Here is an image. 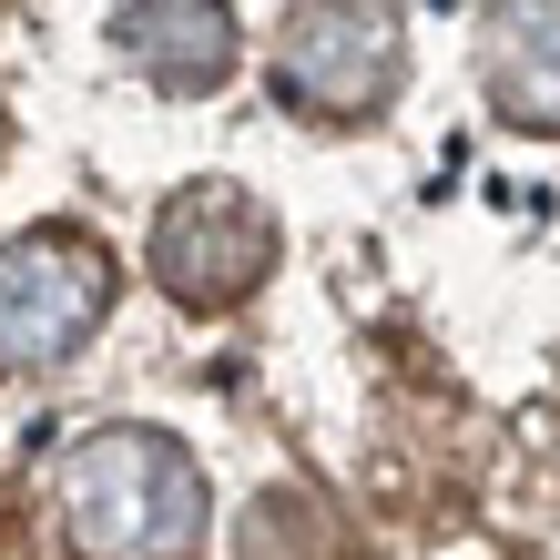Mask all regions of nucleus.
Here are the masks:
<instances>
[{
    "instance_id": "1",
    "label": "nucleus",
    "mask_w": 560,
    "mask_h": 560,
    "mask_svg": "<svg viewBox=\"0 0 560 560\" xmlns=\"http://www.w3.org/2000/svg\"><path fill=\"white\" fill-rule=\"evenodd\" d=\"M51 510L82 560H194L205 550V469L163 428H92L61 458Z\"/></svg>"
},
{
    "instance_id": "2",
    "label": "nucleus",
    "mask_w": 560,
    "mask_h": 560,
    "mask_svg": "<svg viewBox=\"0 0 560 560\" xmlns=\"http://www.w3.org/2000/svg\"><path fill=\"white\" fill-rule=\"evenodd\" d=\"M408 72V21L398 0H306L276 42V103L316 122H368Z\"/></svg>"
},
{
    "instance_id": "3",
    "label": "nucleus",
    "mask_w": 560,
    "mask_h": 560,
    "mask_svg": "<svg viewBox=\"0 0 560 560\" xmlns=\"http://www.w3.org/2000/svg\"><path fill=\"white\" fill-rule=\"evenodd\" d=\"M276 276V214L255 205L245 184H184L174 205L153 214V285L174 295V306L194 316H224V306H245L255 285Z\"/></svg>"
},
{
    "instance_id": "4",
    "label": "nucleus",
    "mask_w": 560,
    "mask_h": 560,
    "mask_svg": "<svg viewBox=\"0 0 560 560\" xmlns=\"http://www.w3.org/2000/svg\"><path fill=\"white\" fill-rule=\"evenodd\" d=\"M113 306V255L72 235V224H42V235L0 245V368H61Z\"/></svg>"
},
{
    "instance_id": "5",
    "label": "nucleus",
    "mask_w": 560,
    "mask_h": 560,
    "mask_svg": "<svg viewBox=\"0 0 560 560\" xmlns=\"http://www.w3.org/2000/svg\"><path fill=\"white\" fill-rule=\"evenodd\" d=\"M113 42L133 51V72L153 92H214L235 72V11L224 0H133L113 21Z\"/></svg>"
},
{
    "instance_id": "6",
    "label": "nucleus",
    "mask_w": 560,
    "mask_h": 560,
    "mask_svg": "<svg viewBox=\"0 0 560 560\" xmlns=\"http://www.w3.org/2000/svg\"><path fill=\"white\" fill-rule=\"evenodd\" d=\"M489 103L520 133H560V0H489Z\"/></svg>"
},
{
    "instance_id": "7",
    "label": "nucleus",
    "mask_w": 560,
    "mask_h": 560,
    "mask_svg": "<svg viewBox=\"0 0 560 560\" xmlns=\"http://www.w3.org/2000/svg\"><path fill=\"white\" fill-rule=\"evenodd\" d=\"M235 560H357V540L306 489H266V500L245 510V530H235Z\"/></svg>"
}]
</instances>
